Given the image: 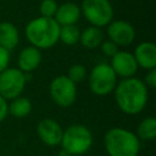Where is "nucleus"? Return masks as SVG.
Wrapping results in <instances>:
<instances>
[{"mask_svg":"<svg viewBox=\"0 0 156 156\" xmlns=\"http://www.w3.org/2000/svg\"><path fill=\"white\" fill-rule=\"evenodd\" d=\"M49 91L52 101L60 107H69L77 98L76 84L65 74L57 76L51 80Z\"/></svg>","mask_w":156,"mask_h":156,"instance_id":"8","label":"nucleus"},{"mask_svg":"<svg viewBox=\"0 0 156 156\" xmlns=\"http://www.w3.org/2000/svg\"><path fill=\"white\" fill-rule=\"evenodd\" d=\"M32 111V102L24 96H17L9 105V113L15 118H23Z\"/></svg>","mask_w":156,"mask_h":156,"instance_id":"17","label":"nucleus"},{"mask_svg":"<svg viewBox=\"0 0 156 156\" xmlns=\"http://www.w3.org/2000/svg\"><path fill=\"white\" fill-rule=\"evenodd\" d=\"M37 133L39 139L48 146H57L61 143L63 129L60 123L52 118H44L37 126Z\"/></svg>","mask_w":156,"mask_h":156,"instance_id":"10","label":"nucleus"},{"mask_svg":"<svg viewBox=\"0 0 156 156\" xmlns=\"http://www.w3.org/2000/svg\"><path fill=\"white\" fill-rule=\"evenodd\" d=\"M107 35L117 46H128L135 39V29L127 21H111L107 24Z\"/></svg>","mask_w":156,"mask_h":156,"instance_id":"9","label":"nucleus"},{"mask_svg":"<svg viewBox=\"0 0 156 156\" xmlns=\"http://www.w3.org/2000/svg\"><path fill=\"white\" fill-rule=\"evenodd\" d=\"M111 68L116 73L117 77L122 78H130L134 77V74L138 71L136 61L132 52L128 51H117L111 57Z\"/></svg>","mask_w":156,"mask_h":156,"instance_id":"11","label":"nucleus"},{"mask_svg":"<svg viewBox=\"0 0 156 156\" xmlns=\"http://www.w3.org/2000/svg\"><path fill=\"white\" fill-rule=\"evenodd\" d=\"M136 136L143 140H154L156 138V119L154 117L144 118L138 126Z\"/></svg>","mask_w":156,"mask_h":156,"instance_id":"18","label":"nucleus"},{"mask_svg":"<svg viewBox=\"0 0 156 156\" xmlns=\"http://www.w3.org/2000/svg\"><path fill=\"white\" fill-rule=\"evenodd\" d=\"M143 82L146 85V88H150V89L156 88V68L149 69Z\"/></svg>","mask_w":156,"mask_h":156,"instance_id":"23","label":"nucleus"},{"mask_svg":"<svg viewBox=\"0 0 156 156\" xmlns=\"http://www.w3.org/2000/svg\"><path fill=\"white\" fill-rule=\"evenodd\" d=\"M104 145L108 156H138L140 151V139L122 127L108 129L104 136Z\"/></svg>","mask_w":156,"mask_h":156,"instance_id":"3","label":"nucleus"},{"mask_svg":"<svg viewBox=\"0 0 156 156\" xmlns=\"http://www.w3.org/2000/svg\"><path fill=\"white\" fill-rule=\"evenodd\" d=\"M113 91L118 108L126 115H138L146 106L149 91L139 78H123L117 83Z\"/></svg>","mask_w":156,"mask_h":156,"instance_id":"1","label":"nucleus"},{"mask_svg":"<svg viewBox=\"0 0 156 156\" xmlns=\"http://www.w3.org/2000/svg\"><path fill=\"white\" fill-rule=\"evenodd\" d=\"M80 13L94 27L107 26L113 17V7L108 0H83Z\"/></svg>","mask_w":156,"mask_h":156,"instance_id":"6","label":"nucleus"},{"mask_svg":"<svg viewBox=\"0 0 156 156\" xmlns=\"http://www.w3.org/2000/svg\"><path fill=\"white\" fill-rule=\"evenodd\" d=\"M28 73L15 67H7L0 72V95L6 100L21 96L28 80Z\"/></svg>","mask_w":156,"mask_h":156,"instance_id":"7","label":"nucleus"},{"mask_svg":"<svg viewBox=\"0 0 156 156\" xmlns=\"http://www.w3.org/2000/svg\"><path fill=\"white\" fill-rule=\"evenodd\" d=\"M67 77H68V79H71L74 84L83 82V80L87 78V68H85V66H83V65H80V63L72 65V66L68 68Z\"/></svg>","mask_w":156,"mask_h":156,"instance_id":"20","label":"nucleus"},{"mask_svg":"<svg viewBox=\"0 0 156 156\" xmlns=\"http://www.w3.org/2000/svg\"><path fill=\"white\" fill-rule=\"evenodd\" d=\"M20 41V33L17 27L11 22L0 23V46L7 51L13 50Z\"/></svg>","mask_w":156,"mask_h":156,"instance_id":"15","label":"nucleus"},{"mask_svg":"<svg viewBox=\"0 0 156 156\" xmlns=\"http://www.w3.org/2000/svg\"><path fill=\"white\" fill-rule=\"evenodd\" d=\"M41 62V52L35 46H27L23 48L22 51L18 55L17 65L18 69H21L23 73H30L34 69L39 67Z\"/></svg>","mask_w":156,"mask_h":156,"instance_id":"13","label":"nucleus"},{"mask_svg":"<svg viewBox=\"0 0 156 156\" xmlns=\"http://www.w3.org/2000/svg\"><path fill=\"white\" fill-rule=\"evenodd\" d=\"M80 30L76 24L69 26H62L60 27V37L58 40H61L66 45H74L79 41Z\"/></svg>","mask_w":156,"mask_h":156,"instance_id":"19","label":"nucleus"},{"mask_svg":"<svg viewBox=\"0 0 156 156\" xmlns=\"http://www.w3.org/2000/svg\"><path fill=\"white\" fill-rule=\"evenodd\" d=\"M88 84L95 95L104 96L112 93L117 85V76L107 63H98L95 65L89 76Z\"/></svg>","mask_w":156,"mask_h":156,"instance_id":"5","label":"nucleus"},{"mask_svg":"<svg viewBox=\"0 0 156 156\" xmlns=\"http://www.w3.org/2000/svg\"><path fill=\"white\" fill-rule=\"evenodd\" d=\"M24 34L32 46L39 50L50 49L58 41L60 26L54 18L39 16L28 22Z\"/></svg>","mask_w":156,"mask_h":156,"instance_id":"2","label":"nucleus"},{"mask_svg":"<svg viewBox=\"0 0 156 156\" xmlns=\"http://www.w3.org/2000/svg\"><path fill=\"white\" fill-rule=\"evenodd\" d=\"M104 40V34L102 30L98 27L90 26L88 28H85L83 32H80V37H79V43L87 48V49H96L101 45Z\"/></svg>","mask_w":156,"mask_h":156,"instance_id":"16","label":"nucleus"},{"mask_svg":"<svg viewBox=\"0 0 156 156\" xmlns=\"http://www.w3.org/2000/svg\"><path fill=\"white\" fill-rule=\"evenodd\" d=\"M57 7H58V4L56 2V0H43L39 5L40 16L54 18V16L57 11Z\"/></svg>","mask_w":156,"mask_h":156,"instance_id":"21","label":"nucleus"},{"mask_svg":"<svg viewBox=\"0 0 156 156\" xmlns=\"http://www.w3.org/2000/svg\"><path fill=\"white\" fill-rule=\"evenodd\" d=\"M60 145L71 156H80L91 147L93 134L83 124H72L63 130Z\"/></svg>","mask_w":156,"mask_h":156,"instance_id":"4","label":"nucleus"},{"mask_svg":"<svg viewBox=\"0 0 156 156\" xmlns=\"http://www.w3.org/2000/svg\"><path fill=\"white\" fill-rule=\"evenodd\" d=\"M138 67H141L146 71L156 67V45L151 41L140 43L133 54Z\"/></svg>","mask_w":156,"mask_h":156,"instance_id":"12","label":"nucleus"},{"mask_svg":"<svg viewBox=\"0 0 156 156\" xmlns=\"http://www.w3.org/2000/svg\"><path fill=\"white\" fill-rule=\"evenodd\" d=\"M80 17V9L74 2H63L58 5L57 11L54 16V20L58 23L60 27L76 24Z\"/></svg>","mask_w":156,"mask_h":156,"instance_id":"14","label":"nucleus"},{"mask_svg":"<svg viewBox=\"0 0 156 156\" xmlns=\"http://www.w3.org/2000/svg\"><path fill=\"white\" fill-rule=\"evenodd\" d=\"M100 48H101L102 54H104L105 56H108V57H112V56L118 51V46H117L113 41H111L110 39H108V40H102Z\"/></svg>","mask_w":156,"mask_h":156,"instance_id":"22","label":"nucleus"},{"mask_svg":"<svg viewBox=\"0 0 156 156\" xmlns=\"http://www.w3.org/2000/svg\"><path fill=\"white\" fill-rule=\"evenodd\" d=\"M7 115H9V104H7V100L4 99L0 95V122H2L6 118Z\"/></svg>","mask_w":156,"mask_h":156,"instance_id":"25","label":"nucleus"},{"mask_svg":"<svg viewBox=\"0 0 156 156\" xmlns=\"http://www.w3.org/2000/svg\"><path fill=\"white\" fill-rule=\"evenodd\" d=\"M58 156H71L66 150H63V149H61L60 150V152H58Z\"/></svg>","mask_w":156,"mask_h":156,"instance_id":"26","label":"nucleus"},{"mask_svg":"<svg viewBox=\"0 0 156 156\" xmlns=\"http://www.w3.org/2000/svg\"><path fill=\"white\" fill-rule=\"evenodd\" d=\"M10 62V51L0 46V72H2L5 68L9 67Z\"/></svg>","mask_w":156,"mask_h":156,"instance_id":"24","label":"nucleus"}]
</instances>
